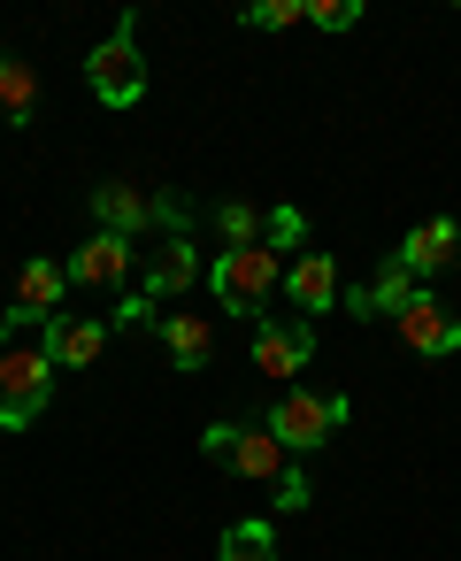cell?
<instances>
[{
	"label": "cell",
	"instance_id": "obj_1",
	"mask_svg": "<svg viewBox=\"0 0 461 561\" xmlns=\"http://www.w3.org/2000/svg\"><path fill=\"white\" fill-rule=\"evenodd\" d=\"M208 285H216V300H223L231 316H254V323H262L269 293L285 285V262H277L269 247H223L216 270H208Z\"/></svg>",
	"mask_w": 461,
	"mask_h": 561
},
{
	"label": "cell",
	"instance_id": "obj_2",
	"mask_svg": "<svg viewBox=\"0 0 461 561\" xmlns=\"http://www.w3.org/2000/svg\"><path fill=\"white\" fill-rule=\"evenodd\" d=\"M85 85H93L101 108H139L147 101V62H139V24L131 16L116 24V39H101L85 55Z\"/></svg>",
	"mask_w": 461,
	"mask_h": 561
},
{
	"label": "cell",
	"instance_id": "obj_3",
	"mask_svg": "<svg viewBox=\"0 0 461 561\" xmlns=\"http://www.w3.org/2000/svg\"><path fill=\"white\" fill-rule=\"evenodd\" d=\"M47 346H0V431H32L47 415Z\"/></svg>",
	"mask_w": 461,
	"mask_h": 561
},
{
	"label": "cell",
	"instance_id": "obj_4",
	"mask_svg": "<svg viewBox=\"0 0 461 561\" xmlns=\"http://www.w3.org/2000/svg\"><path fill=\"white\" fill-rule=\"evenodd\" d=\"M208 454H216L231 477H262V484H285V477H292V461H285V446H277L269 423H216V431H208Z\"/></svg>",
	"mask_w": 461,
	"mask_h": 561
},
{
	"label": "cell",
	"instance_id": "obj_5",
	"mask_svg": "<svg viewBox=\"0 0 461 561\" xmlns=\"http://www.w3.org/2000/svg\"><path fill=\"white\" fill-rule=\"evenodd\" d=\"M338 423H346V400H331V392H323V400H315V392H285V400L269 408V431H277V446H285V454L323 446Z\"/></svg>",
	"mask_w": 461,
	"mask_h": 561
},
{
	"label": "cell",
	"instance_id": "obj_6",
	"mask_svg": "<svg viewBox=\"0 0 461 561\" xmlns=\"http://www.w3.org/2000/svg\"><path fill=\"white\" fill-rule=\"evenodd\" d=\"M392 331H400V339H407L415 354H430V362L461 346V316H453V308H446L438 293H415V300H407V308L392 316Z\"/></svg>",
	"mask_w": 461,
	"mask_h": 561
},
{
	"label": "cell",
	"instance_id": "obj_7",
	"mask_svg": "<svg viewBox=\"0 0 461 561\" xmlns=\"http://www.w3.org/2000/svg\"><path fill=\"white\" fill-rule=\"evenodd\" d=\"M62 293H70V270H62V262H24V277H16V300L0 308V323H9V331H24V323H47Z\"/></svg>",
	"mask_w": 461,
	"mask_h": 561
},
{
	"label": "cell",
	"instance_id": "obj_8",
	"mask_svg": "<svg viewBox=\"0 0 461 561\" xmlns=\"http://www.w3.org/2000/svg\"><path fill=\"white\" fill-rule=\"evenodd\" d=\"M453 254H461V224H453V216H430V224H415V231L400 239V254H392V262L423 285V277H438Z\"/></svg>",
	"mask_w": 461,
	"mask_h": 561
},
{
	"label": "cell",
	"instance_id": "obj_9",
	"mask_svg": "<svg viewBox=\"0 0 461 561\" xmlns=\"http://www.w3.org/2000/svg\"><path fill=\"white\" fill-rule=\"evenodd\" d=\"M308 354H315V331L308 323H254V369L262 377H300L308 369Z\"/></svg>",
	"mask_w": 461,
	"mask_h": 561
},
{
	"label": "cell",
	"instance_id": "obj_10",
	"mask_svg": "<svg viewBox=\"0 0 461 561\" xmlns=\"http://www.w3.org/2000/svg\"><path fill=\"white\" fill-rule=\"evenodd\" d=\"M62 270H70V285H124V277H131V239L93 231V239H85V247H78Z\"/></svg>",
	"mask_w": 461,
	"mask_h": 561
},
{
	"label": "cell",
	"instance_id": "obj_11",
	"mask_svg": "<svg viewBox=\"0 0 461 561\" xmlns=\"http://www.w3.org/2000/svg\"><path fill=\"white\" fill-rule=\"evenodd\" d=\"M285 293L300 300V316H323V308L338 300V262H331V254H315V247H308V254H292V262H285Z\"/></svg>",
	"mask_w": 461,
	"mask_h": 561
},
{
	"label": "cell",
	"instance_id": "obj_12",
	"mask_svg": "<svg viewBox=\"0 0 461 561\" xmlns=\"http://www.w3.org/2000/svg\"><path fill=\"white\" fill-rule=\"evenodd\" d=\"M101 346H108V323L47 316V362H62V369H85V362H101Z\"/></svg>",
	"mask_w": 461,
	"mask_h": 561
},
{
	"label": "cell",
	"instance_id": "obj_13",
	"mask_svg": "<svg viewBox=\"0 0 461 561\" xmlns=\"http://www.w3.org/2000/svg\"><path fill=\"white\" fill-rule=\"evenodd\" d=\"M93 216H101V231H116V239H131V231H139V224L154 216V201H147L139 185H116V178H108V185L93 193Z\"/></svg>",
	"mask_w": 461,
	"mask_h": 561
},
{
	"label": "cell",
	"instance_id": "obj_14",
	"mask_svg": "<svg viewBox=\"0 0 461 561\" xmlns=\"http://www.w3.org/2000/svg\"><path fill=\"white\" fill-rule=\"evenodd\" d=\"M415 293H423V285H415L400 262H384V270H377V285H369V293H354V316H400Z\"/></svg>",
	"mask_w": 461,
	"mask_h": 561
},
{
	"label": "cell",
	"instance_id": "obj_15",
	"mask_svg": "<svg viewBox=\"0 0 461 561\" xmlns=\"http://www.w3.org/2000/svg\"><path fill=\"white\" fill-rule=\"evenodd\" d=\"M162 339H170V362H177V369H208V354H216V339H208L200 316H170Z\"/></svg>",
	"mask_w": 461,
	"mask_h": 561
},
{
	"label": "cell",
	"instance_id": "obj_16",
	"mask_svg": "<svg viewBox=\"0 0 461 561\" xmlns=\"http://www.w3.org/2000/svg\"><path fill=\"white\" fill-rule=\"evenodd\" d=\"M185 285H200V254H193V239H162V254H154V293H185Z\"/></svg>",
	"mask_w": 461,
	"mask_h": 561
},
{
	"label": "cell",
	"instance_id": "obj_17",
	"mask_svg": "<svg viewBox=\"0 0 461 561\" xmlns=\"http://www.w3.org/2000/svg\"><path fill=\"white\" fill-rule=\"evenodd\" d=\"M0 108H9V124H32V108H39V78L16 55H0Z\"/></svg>",
	"mask_w": 461,
	"mask_h": 561
},
{
	"label": "cell",
	"instance_id": "obj_18",
	"mask_svg": "<svg viewBox=\"0 0 461 561\" xmlns=\"http://www.w3.org/2000/svg\"><path fill=\"white\" fill-rule=\"evenodd\" d=\"M216 561H277V538H269V523H262V515L231 523V530H223V553H216Z\"/></svg>",
	"mask_w": 461,
	"mask_h": 561
},
{
	"label": "cell",
	"instance_id": "obj_19",
	"mask_svg": "<svg viewBox=\"0 0 461 561\" xmlns=\"http://www.w3.org/2000/svg\"><path fill=\"white\" fill-rule=\"evenodd\" d=\"M216 231H223V247H262V216L246 201H223L216 208Z\"/></svg>",
	"mask_w": 461,
	"mask_h": 561
},
{
	"label": "cell",
	"instance_id": "obj_20",
	"mask_svg": "<svg viewBox=\"0 0 461 561\" xmlns=\"http://www.w3.org/2000/svg\"><path fill=\"white\" fill-rule=\"evenodd\" d=\"M300 239H308V216H300V208H269L262 247H269V254H285V247H300Z\"/></svg>",
	"mask_w": 461,
	"mask_h": 561
},
{
	"label": "cell",
	"instance_id": "obj_21",
	"mask_svg": "<svg viewBox=\"0 0 461 561\" xmlns=\"http://www.w3.org/2000/svg\"><path fill=\"white\" fill-rule=\"evenodd\" d=\"M308 24L315 32H346V24H361V0H308Z\"/></svg>",
	"mask_w": 461,
	"mask_h": 561
},
{
	"label": "cell",
	"instance_id": "obj_22",
	"mask_svg": "<svg viewBox=\"0 0 461 561\" xmlns=\"http://www.w3.org/2000/svg\"><path fill=\"white\" fill-rule=\"evenodd\" d=\"M308 9H300V0H254V9H246V24H262V32H285V24H300Z\"/></svg>",
	"mask_w": 461,
	"mask_h": 561
}]
</instances>
